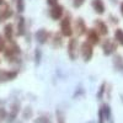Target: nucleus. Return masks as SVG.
Wrapping results in <instances>:
<instances>
[{"mask_svg":"<svg viewBox=\"0 0 123 123\" xmlns=\"http://www.w3.org/2000/svg\"><path fill=\"white\" fill-rule=\"evenodd\" d=\"M6 116H7V112L4 107H0V121L3 119H6Z\"/></svg>","mask_w":123,"mask_h":123,"instance_id":"4be33fe9","label":"nucleus"},{"mask_svg":"<svg viewBox=\"0 0 123 123\" xmlns=\"http://www.w3.org/2000/svg\"><path fill=\"white\" fill-rule=\"evenodd\" d=\"M16 76H17V71L15 70H0V83L14 80Z\"/></svg>","mask_w":123,"mask_h":123,"instance_id":"9b49d317","label":"nucleus"},{"mask_svg":"<svg viewBox=\"0 0 123 123\" xmlns=\"http://www.w3.org/2000/svg\"><path fill=\"white\" fill-rule=\"evenodd\" d=\"M49 16L52 17L54 21H59V20H62V18H63V16H64V7H63V5L55 4L53 6H50Z\"/></svg>","mask_w":123,"mask_h":123,"instance_id":"39448f33","label":"nucleus"},{"mask_svg":"<svg viewBox=\"0 0 123 123\" xmlns=\"http://www.w3.org/2000/svg\"><path fill=\"white\" fill-rule=\"evenodd\" d=\"M16 10L18 14L24 12L25 10V0H16Z\"/></svg>","mask_w":123,"mask_h":123,"instance_id":"a211bd4d","label":"nucleus"},{"mask_svg":"<svg viewBox=\"0 0 123 123\" xmlns=\"http://www.w3.org/2000/svg\"><path fill=\"white\" fill-rule=\"evenodd\" d=\"M80 53H81V57H83V59L85 62L91 60L92 55H94V46L85 41V42H83L80 46Z\"/></svg>","mask_w":123,"mask_h":123,"instance_id":"7ed1b4c3","label":"nucleus"},{"mask_svg":"<svg viewBox=\"0 0 123 123\" xmlns=\"http://www.w3.org/2000/svg\"><path fill=\"white\" fill-rule=\"evenodd\" d=\"M78 52H79V43L78 39L74 37H70L69 42H68V55L71 60L76 59L78 57Z\"/></svg>","mask_w":123,"mask_h":123,"instance_id":"20e7f679","label":"nucleus"},{"mask_svg":"<svg viewBox=\"0 0 123 123\" xmlns=\"http://www.w3.org/2000/svg\"><path fill=\"white\" fill-rule=\"evenodd\" d=\"M102 50L106 55H111L112 53H115L117 50V43L115 42V39L111 38H106L102 42Z\"/></svg>","mask_w":123,"mask_h":123,"instance_id":"423d86ee","label":"nucleus"},{"mask_svg":"<svg viewBox=\"0 0 123 123\" xmlns=\"http://www.w3.org/2000/svg\"><path fill=\"white\" fill-rule=\"evenodd\" d=\"M115 42L119 46H123V30L122 28H117L115 31Z\"/></svg>","mask_w":123,"mask_h":123,"instance_id":"f3484780","label":"nucleus"},{"mask_svg":"<svg viewBox=\"0 0 123 123\" xmlns=\"http://www.w3.org/2000/svg\"><path fill=\"white\" fill-rule=\"evenodd\" d=\"M86 42H89L92 46H96L101 42V35L97 32L95 28H90L86 31Z\"/></svg>","mask_w":123,"mask_h":123,"instance_id":"0eeeda50","label":"nucleus"},{"mask_svg":"<svg viewBox=\"0 0 123 123\" xmlns=\"http://www.w3.org/2000/svg\"><path fill=\"white\" fill-rule=\"evenodd\" d=\"M53 42L55 43V46H62V37L60 36H58V35H55L54 36V41Z\"/></svg>","mask_w":123,"mask_h":123,"instance_id":"5701e85b","label":"nucleus"},{"mask_svg":"<svg viewBox=\"0 0 123 123\" xmlns=\"http://www.w3.org/2000/svg\"><path fill=\"white\" fill-rule=\"evenodd\" d=\"M47 4L50 5V6H53V5L58 4V0H47Z\"/></svg>","mask_w":123,"mask_h":123,"instance_id":"393cba45","label":"nucleus"},{"mask_svg":"<svg viewBox=\"0 0 123 123\" xmlns=\"http://www.w3.org/2000/svg\"><path fill=\"white\" fill-rule=\"evenodd\" d=\"M73 31H75L76 35H79V36H83V35L86 33L87 27H86V24L84 21V18H81V17L76 18V21L74 24V27H73Z\"/></svg>","mask_w":123,"mask_h":123,"instance_id":"1a4fd4ad","label":"nucleus"},{"mask_svg":"<svg viewBox=\"0 0 123 123\" xmlns=\"http://www.w3.org/2000/svg\"><path fill=\"white\" fill-rule=\"evenodd\" d=\"M71 3H73V6L74 7H80V6H83L84 3H85V0H71Z\"/></svg>","mask_w":123,"mask_h":123,"instance_id":"412c9836","label":"nucleus"},{"mask_svg":"<svg viewBox=\"0 0 123 123\" xmlns=\"http://www.w3.org/2000/svg\"><path fill=\"white\" fill-rule=\"evenodd\" d=\"M3 4H5V0H0V6H1Z\"/></svg>","mask_w":123,"mask_h":123,"instance_id":"cd10ccee","label":"nucleus"},{"mask_svg":"<svg viewBox=\"0 0 123 123\" xmlns=\"http://www.w3.org/2000/svg\"><path fill=\"white\" fill-rule=\"evenodd\" d=\"M37 123H50V121H49L48 117L43 116V117H41L39 119H37Z\"/></svg>","mask_w":123,"mask_h":123,"instance_id":"b1692460","label":"nucleus"},{"mask_svg":"<svg viewBox=\"0 0 123 123\" xmlns=\"http://www.w3.org/2000/svg\"><path fill=\"white\" fill-rule=\"evenodd\" d=\"M36 39L39 43H46L48 42V39H50V33L46 28H41L36 32Z\"/></svg>","mask_w":123,"mask_h":123,"instance_id":"ddd939ff","label":"nucleus"},{"mask_svg":"<svg viewBox=\"0 0 123 123\" xmlns=\"http://www.w3.org/2000/svg\"><path fill=\"white\" fill-rule=\"evenodd\" d=\"M105 86H106V84H102V86H101V90H100V94L97 95L98 97H102V94H104V91H105Z\"/></svg>","mask_w":123,"mask_h":123,"instance_id":"a878e982","label":"nucleus"},{"mask_svg":"<svg viewBox=\"0 0 123 123\" xmlns=\"http://www.w3.org/2000/svg\"><path fill=\"white\" fill-rule=\"evenodd\" d=\"M91 6H92V9H94V11L96 14H98V15L105 14L106 6H105L104 0H92V1H91Z\"/></svg>","mask_w":123,"mask_h":123,"instance_id":"2eb2a0df","label":"nucleus"},{"mask_svg":"<svg viewBox=\"0 0 123 123\" xmlns=\"http://www.w3.org/2000/svg\"><path fill=\"white\" fill-rule=\"evenodd\" d=\"M3 53H4V57L10 62V60H14L18 57V54L21 53V49H20L18 44L15 41H11V42H9V44H6Z\"/></svg>","mask_w":123,"mask_h":123,"instance_id":"f257e3e1","label":"nucleus"},{"mask_svg":"<svg viewBox=\"0 0 123 123\" xmlns=\"http://www.w3.org/2000/svg\"><path fill=\"white\" fill-rule=\"evenodd\" d=\"M119 11H121L122 16H123V1H122V3H121V5H119Z\"/></svg>","mask_w":123,"mask_h":123,"instance_id":"bb28decb","label":"nucleus"},{"mask_svg":"<svg viewBox=\"0 0 123 123\" xmlns=\"http://www.w3.org/2000/svg\"><path fill=\"white\" fill-rule=\"evenodd\" d=\"M57 123H67L65 121V116L62 111H57Z\"/></svg>","mask_w":123,"mask_h":123,"instance_id":"6ab92c4d","label":"nucleus"},{"mask_svg":"<svg viewBox=\"0 0 123 123\" xmlns=\"http://www.w3.org/2000/svg\"><path fill=\"white\" fill-rule=\"evenodd\" d=\"M101 36H107L108 35V26L104 20H96L95 21V27H94Z\"/></svg>","mask_w":123,"mask_h":123,"instance_id":"9d476101","label":"nucleus"},{"mask_svg":"<svg viewBox=\"0 0 123 123\" xmlns=\"http://www.w3.org/2000/svg\"><path fill=\"white\" fill-rule=\"evenodd\" d=\"M26 32V21L24 16H18L17 22H16V33L18 36H24Z\"/></svg>","mask_w":123,"mask_h":123,"instance_id":"dca6fc26","label":"nucleus"},{"mask_svg":"<svg viewBox=\"0 0 123 123\" xmlns=\"http://www.w3.org/2000/svg\"><path fill=\"white\" fill-rule=\"evenodd\" d=\"M6 39L4 38V36H1L0 35V52H3V50L5 49V47H6Z\"/></svg>","mask_w":123,"mask_h":123,"instance_id":"aec40b11","label":"nucleus"},{"mask_svg":"<svg viewBox=\"0 0 123 123\" xmlns=\"http://www.w3.org/2000/svg\"><path fill=\"white\" fill-rule=\"evenodd\" d=\"M60 33L64 37H71L74 33L73 26H71V17L70 15L63 16V18L60 20Z\"/></svg>","mask_w":123,"mask_h":123,"instance_id":"f03ea898","label":"nucleus"},{"mask_svg":"<svg viewBox=\"0 0 123 123\" xmlns=\"http://www.w3.org/2000/svg\"><path fill=\"white\" fill-rule=\"evenodd\" d=\"M18 112H20V105L17 104V102H15V104H12L11 108H10V112H9L7 116H6V121H7L9 123L14 122L15 118H16L17 115H18Z\"/></svg>","mask_w":123,"mask_h":123,"instance_id":"4468645a","label":"nucleus"},{"mask_svg":"<svg viewBox=\"0 0 123 123\" xmlns=\"http://www.w3.org/2000/svg\"><path fill=\"white\" fill-rule=\"evenodd\" d=\"M14 36H15L14 25L12 24H6L4 26V38L6 39V42H11V41H14Z\"/></svg>","mask_w":123,"mask_h":123,"instance_id":"f8f14e48","label":"nucleus"},{"mask_svg":"<svg viewBox=\"0 0 123 123\" xmlns=\"http://www.w3.org/2000/svg\"><path fill=\"white\" fill-rule=\"evenodd\" d=\"M12 15H14V11H12L11 6H10L9 4L5 3V4H3L1 6H0V24L7 21L9 18H11Z\"/></svg>","mask_w":123,"mask_h":123,"instance_id":"6e6552de","label":"nucleus"}]
</instances>
